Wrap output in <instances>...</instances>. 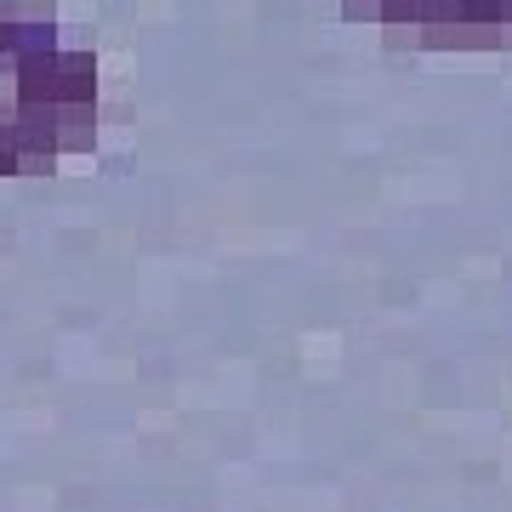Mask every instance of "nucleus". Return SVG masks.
Wrapping results in <instances>:
<instances>
[{
    "instance_id": "nucleus-1",
    "label": "nucleus",
    "mask_w": 512,
    "mask_h": 512,
    "mask_svg": "<svg viewBox=\"0 0 512 512\" xmlns=\"http://www.w3.org/2000/svg\"><path fill=\"white\" fill-rule=\"evenodd\" d=\"M57 103H97V52L63 46L57 52Z\"/></svg>"
},
{
    "instance_id": "nucleus-2",
    "label": "nucleus",
    "mask_w": 512,
    "mask_h": 512,
    "mask_svg": "<svg viewBox=\"0 0 512 512\" xmlns=\"http://www.w3.org/2000/svg\"><path fill=\"white\" fill-rule=\"evenodd\" d=\"M97 148V103H57V154Z\"/></svg>"
},
{
    "instance_id": "nucleus-3",
    "label": "nucleus",
    "mask_w": 512,
    "mask_h": 512,
    "mask_svg": "<svg viewBox=\"0 0 512 512\" xmlns=\"http://www.w3.org/2000/svg\"><path fill=\"white\" fill-rule=\"evenodd\" d=\"M18 154H57V103H18Z\"/></svg>"
},
{
    "instance_id": "nucleus-4",
    "label": "nucleus",
    "mask_w": 512,
    "mask_h": 512,
    "mask_svg": "<svg viewBox=\"0 0 512 512\" xmlns=\"http://www.w3.org/2000/svg\"><path fill=\"white\" fill-rule=\"evenodd\" d=\"M63 154H18V177H57Z\"/></svg>"
}]
</instances>
